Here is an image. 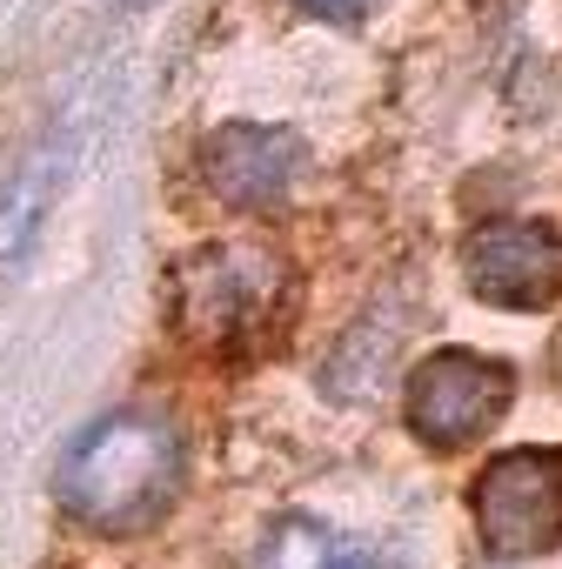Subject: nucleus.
<instances>
[{
  "label": "nucleus",
  "mask_w": 562,
  "mask_h": 569,
  "mask_svg": "<svg viewBox=\"0 0 562 569\" xmlns=\"http://www.w3.org/2000/svg\"><path fill=\"white\" fill-rule=\"evenodd\" d=\"M168 309L181 342L208 356H248L289 316V261L261 241H201L174 261Z\"/></svg>",
  "instance_id": "f03ea898"
},
{
  "label": "nucleus",
  "mask_w": 562,
  "mask_h": 569,
  "mask_svg": "<svg viewBox=\"0 0 562 569\" xmlns=\"http://www.w3.org/2000/svg\"><path fill=\"white\" fill-rule=\"evenodd\" d=\"M201 174L208 188L241 208V214H268L289 201L295 174H302V141L289 128H254V121H228L201 141Z\"/></svg>",
  "instance_id": "423d86ee"
},
{
  "label": "nucleus",
  "mask_w": 562,
  "mask_h": 569,
  "mask_svg": "<svg viewBox=\"0 0 562 569\" xmlns=\"http://www.w3.org/2000/svg\"><path fill=\"white\" fill-rule=\"evenodd\" d=\"M475 529L489 556H535L562 536V449H502L475 476Z\"/></svg>",
  "instance_id": "20e7f679"
},
{
  "label": "nucleus",
  "mask_w": 562,
  "mask_h": 569,
  "mask_svg": "<svg viewBox=\"0 0 562 569\" xmlns=\"http://www.w3.org/2000/svg\"><path fill=\"white\" fill-rule=\"evenodd\" d=\"M248 569H382L355 536L329 529L322 516H274L254 542Z\"/></svg>",
  "instance_id": "0eeeda50"
},
{
  "label": "nucleus",
  "mask_w": 562,
  "mask_h": 569,
  "mask_svg": "<svg viewBox=\"0 0 562 569\" xmlns=\"http://www.w3.org/2000/svg\"><path fill=\"white\" fill-rule=\"evenodd\" d=\"M181 429L154 409H114L101 422H88L61 469H54V496L74 522L101 529V536H134L148 522L168 516V502L181 496Z\"/></svg>",
  "instance_id": "f257e3e1"
},
{
  "label": "nucleus",
  "mask_w": 562,
  "mask_h": 569,
  "mask_svg": "<svg viewBox=\"0 0 562 569\" xmlns=\"http://www.w3.org/2000/svg\"><path fill=\"white\" fill-rule=\"evenodd\" d=\"M509 396H515L509 362L475 356V349H435V356H422V362L409 369L402 416H409V429H415L429 449L449 456V449L482 442V436L502 422Z\"/></svg>",
  "instance_id": "7ed1b4c3"
},
{
  "label": "nucleus",
  "mask_w": 562,
  "mask_h": 569,
  "mask_svg": "<svg viewBox=\"0 0 562 569\" xmlns=\"http://www.w3.org/2000/svg\"><path fill=\"white\" fill-rule=\"evenodd\" d=\"M462 274L489 309H549L562 296V234L542 221H489L462 241Z\"/></svg>",
  "instance_id": "39448f33"
},
{
  "label": "nucleus",
  "mask_w": 562,
  "mask_h": 569,
  "mask_svg": "<svg viewBox=\"0 0 562 569\" xmlns=\"http://www.w3.org/2000/svg\"><path fill=\"white\" fill-rule=\"evenodd\" d=\"M295 8H309V14H322V21H362L369 0H295Z\"/></svg>",
  "instance_id": "6e6552de"
}]
</instances>
